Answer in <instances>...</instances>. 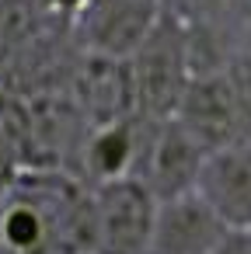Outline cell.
<instances>
[{
    "label": "cell",
    "mask_w": 251,
    "mask_h": 254,
    "mask_svg": "<svg viewBox=\"0 0 251 254\" xmlns=\"http://www.w3.org/2000/svg\"><path fill=\"white\" fill-rule=\"evenodd\" d=\"M241 25H244V32L251 35V0H244V7H241Z\"/></svg>",
    "instance_id": "cell-15"
},
{
    "label": "cell",
    "mask_w": 251,
    "mask_h": 254,
    "mask_svg": "<svg viewBox=\"0 0 251 254\" xmlns=\"http://www.w3.org/2000/svg\"><path fill=\"white\" fill-rule=\"evenodd\" d=\"M209 254H251V230H227Z\"/></svg>",
    "instance_id": "cell-13"
},
{
    "label": "cell",
    "mask_w": 251,
    "mask_h": 254,
    "mask_svg": "<svg viewBox=\"0 0 251 254\" xmlns=\"http://www.w3.org/2000/svg\"><path fill=\"white\" fill-rule=\"evenodd\" d=\"M192 191L227 230H251V143L209 150Z\"/></svg>",
    "instance_id": "cell-7"
},
{
    "label": "cell",
    "mask_w": 251,
    "mask_h": 254,
    "mask_svg": "<svg viewBox=\"0 0 251 254\" xmlns=\"http://www.w3.org/2000/svg\"><path fill=\"white\" fill-rule=\"evenodd\" d=\"M241 7H244V0H178V7H171V11L185 25L230 35V32L244 28L241 25Z\"/></svg>",
    "instance_id": "cell-11"
},
{
    "label": "cell",
    "mask_w": 251,
    "mask_h": 254,
    "mask_svg": "<svg viewBox=\"0 0 251 254\" xmlns=\"http://www.w3.org/2000/svg\"><path fill=\"white\" fill-rule=\"evenodd\" d=\"M70 98L87 129L136 115L129 63L122 56H101L81 49V60L70 70Z\"/></svg>",
    "instance_id": "cell-5"
},
{
    "label": "cell",
    "mask_w": 251,
    "mask_h": 254,
    "mask_svg": "<svg viewBox=\"0 0 251 254\" xmlns=\"http://www.w3.org/2000/svg\"><path fill=\"white\" fill-rule=\"evenodd\" d=\"M143 132H147L143 115L91 126L81 143V164H84L87 178L94 185L115 181V178H133L136 164H140V150H143Z\"/></svg>",
    "instance_id": "cell-9"
},
{
    "label": "cell",
    "mask_w": 251,
    "mask_h": 254,
    "mask_svg": "<svg viewBox=\"0 0 251 254\" xmlns=\"http://www.w3.org/2000/svg\"><path fill=\"white\" fill-rule=\"evenodd\" d=\"M46 233H49L46 216L28 202H14L4 216H0V237H4V244L11 251H18V254L35 251L46 240Z\"/></svg>",
    "instance_id": "cell-12"
},
{
    "label": "cell",
    "mask_w": 251,
    "mask_h": 254,
    "mask_svg": "<svg viewBox=\"0 0 251 254\" xmlns=\"http://www.w3.org/2000/svg\"><path fill=\"white\" fill-rule=\"evenodd\" d=\"M0 91H4V70H0Z\"/></svg>",
    "instance_id": "cell-16"
},
{
    "label": "cell",
    "mask_w": 251,
    "mask_h": 254,
    "mask_svg": "<svg viewBox=\"0 0 251 254\" xmlns=\"http://www.w3.org/2000/svg\"><path fill=\"white\" fill-rule=\"evenodd\" d=\"M164 0H91L70 21V28L81 49L126 60L164 14Z\"/></svg>",
    "instance_id": "cell-6"
},
{
    "label": "cell",
    "mask_w": 251,
    "mask_h": 254,
    "mask_svg": "<svg viewBox=\"0 0 251 254\" xmlns=\"http://www.w3.org/2000/svg\"><path fill=\"white\" fill-rule=\"evenodd\" d=\"M202 157H206V150L174 119H161V122L147 119L143 150H140V164H136L133 178H140L147 185V191L157 202H164V198L192 191Z\"/></svg>",
    "instance_id": "cell-4"
},
{
    "label": "cell",
    "mask_w": 251,
    "mask_h": 254,
    "mask_svg": "<svg viewBox=\"0 0 251 254\" xmlns=\"http://www.w3.org/2000/svg\"><path fill=\"white\" fill-rule=\"evenodd\" d=\"M91 212V254H147L157 198L140 178H115L94 185Z\"/></svg>",
    "instance_id": "cell-2"
},
{
    "label": "cell",
    "mask_w": 251,
    "mask_h": 254,
    "mask_svg": "<svg viewBox=\"0 0 251 254\" xmlns=\"http://www.w3.org/2000/svg\"><path fill=\"white\" fill-rule=\"evenodd\" d=\"M42 4H46L53 14H60V18H67V21H74V18L91 4V0H42Z\"/></svg>",
    "instance_id": "cell-14"
},
{
    "label": "cell",
    "mask_w": 251,
    "mask_h": 254,
    "mask_svg": "<svg viewBox=\"0 0 251 254\" xmlns=\"http://www.w3.org/2000/svg\"><path fill=\"white\" fill-rule=\"evenodd\" d=\"M171 119L209 153L230 143H244V115H241V98H237V84L227 70H213V73H195Z\"/></svg>",
    "instance_id": "cell-3"
},
{
    "label": "cell",
    "mask_w": 251,
    "mask_h": 254,
    "mask_svg": "<svg viewBox=\"0 0 251 254\" xmlns=\"http://www.w3.org/2000/svg\"><path fill=\"white\" fill-rule=\"evenodd\" d=\"M133 94H136V115L143 119H171L185 84L192 80L188 63V42L181 18L164 7V14L154 21V28L143 35V42L126 56Z\"/></svg>",
    "instance_id": "cell-1"
},
{
    "label": "cell",
    "mask_w": 251,
    "mask_h": 254,
    "mask_svg": "<svg viewBox=\"0 0 251 254\" xmlns=\"http://www.w3.org/2000/svg\"><path fill=\"white\" fill-rule=\"evenodd\" d=\"M56 21L63 18L53 14L42 0H0V70L32 49Z\"/></svg>",
    "instance_id": "cell-10"
},
{
    "label": "cell",
    "mask_w": 251,
    "mask_h": 254,
    "mask_svg": "<svg viewBox=\"0 0 251 254\" xmlns=\"http://www.w3.org/2000/svg\"><path fill=\"white\" fill-rule=\"evenodd\" d=\"M227 226L199 202L195 191L157 202L147 254H209Z\"/></svg>",
    "instance_id": "cell-8"
}]
</instances>
